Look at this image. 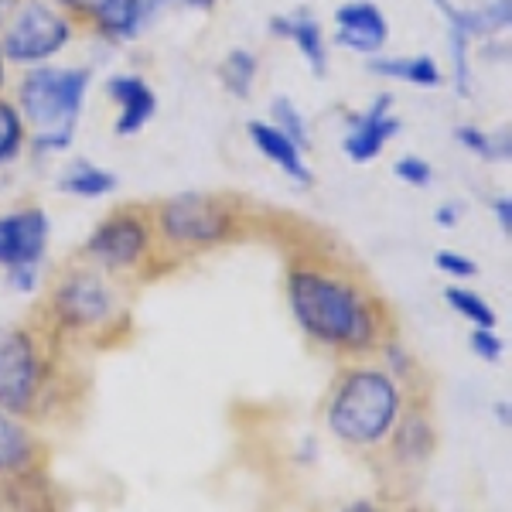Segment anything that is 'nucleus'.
Returning <instances> with one entry per match:
<instances>
[{
    "label": "nucleus",
    "instance_id": "obj_1",
    "mask_svg": "<svg viewBox=\"0 0 512 512\" xmlns=\"http://www.w3.org/2000/svg\"><path fill=\"white\" fill-rule=\"evenodd\" d=\"M287 308L304 335L338 355L379 352L393 338V311L359 270L332 253L291 256L284 277Z\"/></svg>",
    "mask_w": 512,
    "mask_h": 512
},
{
    "label": "nucleus",
    "instance_id": "obj_2",
    "mask_svg": "<svg viewBox=\"0 0 512 512\" xmlns=\"http://www.w3.org/2000/svg\"><path fill=\"white\" fill-rule=\"evenodd\" d=\"M403 410L407 403H403L400 379L390 369L352 362L338 373L332 393H328L325 424L349 448L379 451L386 448Z\"/></svg>",
    "mask_w": 512,
    "mask_h": 512
},
{
    "label": "nucleus",
    "instance_id": "obj_3",
    "mask_svg": "<svg viewBox=\"0 0 512 512\" xmlns=\"http://www.w3.org/2000/svg\"><path fill=\"white\" fill-rule=\"evenodd\" d=\"M123 318L120 294L113 287L110 274H103L93 263L79 260L69 263L59 277L52 280L41 308V325H48L55 335H99L113 332Z\"/></svg>",
    "mask_w": 512,
    "mask_h": 512
},
{
    "label": "nucleus",
    "instance_id": "obj_4",
    "mask_svg": "<svg viewBox=\"0 0 512 512\" xmlns=\"http://www.w3.org/2000/svg\"><path fill=\"white\" fill-rule=\"evenodd\" d=\"M62 338L52 328L0 325V410L35 417L52 393L55 349Z\"/></svg>",
    "mask_w": 512,
    "mask_h": 512
},
{
    "label": "nucleus",
    "instance_id": "obj_5",
    "mask_svg": "<svg viewBox=\"0 0 512 512\" xmlns=\"http://www.w3.org/2000/svg\"><path fill=\"white\" fill-rule=\"evenodd\" d=\"M158 243L175 253H198L212 246L233 243L246 222L236 198L209 192H181L147 205Z\"/></svg>",
    "mask_w": 512,
    "mask_h": 512
},
{
    "label": "nucleus",
    "instance_id": "obj_6",
    "mask_svg": "<svg viewBox=\"0 0 512 512\" xmlns=\"http://www.w3.org/2000/svg\"><path fill=\"white\" fill-rule=\"evenodd\" d=\"M93 86L89 65H35L21 69V79L14 82L18 113L28 123V134L35 130H76V123L86 110V96Z\"/></svg>",
    "mask_w": 512,
    "mask_h": 512
},
{
    "label": "nucleus",
    "instance_id": "obj_7",
    "mask_svg": "<svg viewBox=\"0 0 512 512\" xmlns=\"http://www.w3.org/2000/svg\"><path fill=\"white\" fill-rule=\"evenodd\" d=\"M79 21L69 18L52 0H14L0 24V55L14 69H35L55 62L76 41Z\"/></svg>",
    "mask_w": 512,
    "mask_h": 512
},
{
    "label": "nucleus",
    "instance_id": "obj_8",
    "mask_svg": "<svg viewBox=\"0 0 512 512\" xmlns=\"http://www.w3.org/2000/svg\"><path fill=\"white\" fill-rule=\"evenodd\" d=\"M158 233L151 226V212L147 205H120L117 212H110L93 233L86 236L79 250V260L93 263L103 274L120 277L134 274L140 267H151L158 256Z\"/></svg>",
    "mask_w": 512,
    "mask_h": 512
},
{
    "label": "nucleus",
    "instance_id": "obj_9",
    "mask_svg": "<svg viewBox=\"0 0 512 512\" xmlns=\"http://www.w3.org/2000/svg\"><path fill=\"white\" fill-rule=\"evenodd\" d=\"M48 236H52V222L41 205L28 202L0 212V270L41 263L48 253Z\"/></svg>",
    "mask_w": 512,
    "mask_h": 512
},
{
    "label": "nucleus",
    "instance_id": "obj_10",
    "mask_svg": "<svg viewBox=\"0 0 512 512\" xmlns=\"http://www.w3.org/2000/svg\"><path fill=\"white\" fill-rule=\"evenodd\" d=\"M393 93H376L373 103L345 117L342 151L352 164H369L386 151V144L400 134V117L393 113Z\"/></svg>",
    "mask_w": 512,
    "mask_h": 512
},
{
    "label": "nucleus",
    "instance_id": "obj_11",
    "mask_svg": "<svg viewBox=\"0 0 512 512\" xmlns=\"http://www.w3.org/2000/svg\"><path fill=\"white\" fill-rule=\"evenodd\" d=\"M390 41V21L373 0H345L335 7V45L373 59Z\"/></svg>",
    "mask_w": 512,
    "mask_h": 512
},
{
    "label": "nucleus",
    "instance_id": "obj_12",
    "mask_svg": "<svg viewBox=\"0 0 512 512\" xmlns=\"http://www.w3.org/2000/svg\"><path fill=\"white\" fill-rule=\"evenodd\" d=\"M106 96L117 103V120H113V134L130 140L137 137L140 130L147 127L154 117H158V93L144 76L137 72H113L110 79L103 82Z\"/></svg>",
    "mask_w": 512,
    "mask_h": 512
},
{
    "label": "nucleus",
    "instance_id": "obj_13",
    "mask_svg": "<svg viewBox=\"0 0 512 512\" xmlns=\"http://www.w3.org/2000/svg\"><path fill=\"white\" fill-rule=\"evenodd\" d=\"M164 0H99L86 24L106 45H130L147 31Z\"/></svg>",
    "mask_w": 512,
    "mask_h": 512
},
{
    "label": "nucleus",
    "instance_id": "obj_14",
    "mask_svg": "<svg viewBox=\"0 0 512 512\" xmlns=\"http://www.w3.org/2000/svg\"><path fill=\"white\" fill-rule=\"evenodd\" d=\"M41 465H45V448L24 427V417L0 410V485L41 475Z\"/></svg>",
    "mask_w": 512,
    "mask_h": 512
},
{
    "label": "nucleus",
    "instance_id": "obj_15",
    "mask_svg": "<svg viewBox=\"0 0 512 512\" xmlns=\"http://www.w3.org/2000/svg\"><path fill=\"white\" fill-rule=\"evenodd\" d=\"M431 4H434V11L441 14L444 28L465 31L475 45L485 38L509 35L512 0H482V4H475V7H465V4H458V0H431Z\"/></svg>",
    "mask_w": 512,
    "mask_h": 512
},
{
    "label": "nucleus",
    "instance_id": "obj_16",
    "mask_svg": "<svg viewBox=\"0 0 512 512\" xmlns=\"http://www.w3.org/2000/svg\"><path fill=\"white\" fill-rule=\"evenodd\" d=\"M246 137H250V144L256 147V151H260L263 158L274 164L280 175L291 178L294 185L308 188L311 181H315V171H311V164H308V158H304V151L287 134H280V130L270 120H250V123H246Z\"/></svg>",
    "mask_w": 512,
    "mask_h": 512
},
{
    "label": "nucleus",
    "instance_id": "obj_17",
    "mask_svg": "<svg viewBox=\"0 0 512 512\" xmlns=\"http://www.w3.org/2000/svg\"><path fill=\"white\" fill-rule=\"evenodd\" d=\"M270 35L291 41L297 48V55L304 59V65H308V72H315V76H325L328 72V59H332V55H328V38H325V28H321L311 11L274 14V18H270Z\"/></svg>",
    "mask_w": 512,
    "mask_h": 512
},
{
    "label": "nucleus",
    "instance_id": "obj_18",
    "mask_svg": "<svg viewBox=\"0 0 512 512\" xmlns=\"http://www.w3.org/2000/svg\"><path fill=\"white\" fill-rule=\"evenodd\" d=\"M369 72L383 82H407L414 89H441L444 72L431 55H373Z\"/></svg>",
    "mask_w": 512,
    "mask_h": 512
},
{
    "label": "nucleus",
    "instance_id": "obj_19",
    "mask_svg": "<svg viewBox=\"0 0 512 512\" xmlns=\"http://www.w3.org/2000/svg\"><path fill=\"white\" fill-rule=\"evenodd\" d=\"M120 185V178L113 171L99 168L96 161H69L65 171L59 175V192L62 195H72V198H82V202H96V198H106L113 195Z\"/></svg>",
    "mask_w": 512,
    "mask_h": 512
},
{
    "label": "nucleus",
    "instance_id": "obj_20",
    "mask_svg": "<svg viewBox=\"0 0 512 512\" xmlns=\"http://www.w3.org/2000/svg\"><path fill=\"white\" fill-rule=\"evenodd\" d=\"M454 140H458V147H465V151L472 154V158H478V161L506 164L512 158L509 127L482 130V127H475V123H461V127H454Z\"/></svg>",
    "mask_w": 512,
    "mask_h": 512
},
{
    "label": "nucleus",
    "instance_id": "obj_21",
    "mask_svg": "<svg viewBox=\"0 0 512 512\" xmlns=\"http://www.w3.org/2000/svg\"><path fill=\"white\" fill-rule=\"evenodd\" d=\"M260 79V55L250 48H229L226 59L219 62V86L233 99H250L253 86Z\"/></svg>",
    "mask_w": 512,
    "mask_h": 512
},
{
    "label": "nucleus",
    "instance_id": "obj_22",
    "mask_svg": "<svg viewBox=\"0 0 512 512\" xmlns=\"http://www.w3.org/2000/svg\"><path fill=\"white\" fill-rule=\"evenodd\" d=\"M444 41H448V62H451V82L454 93L461 99L472 96V62H475V41L458 28H444Z\"/></svg>",
    "mask_w": 512,
    "mask_h": 512
},
{
    "label": "nucleus",
    "instance_id": "obj_23",
    "mask_svg": "<svg viewBox=\"0 0 512 512\" xmlns=\"http://www.w3.org/2000/svg\"><path fill=\"white\" fill-rule=\"evenodd\" d=\"M444 301H448V308L454 315L465 318L472 328H495V321H499L492 304L478 291H472V287H461V284L444 287Z\"/></svg>",
    "mask_w": 512,
    "mask_h": 512
},
{
    "label": "nucleus",
    "instance_id": "obj_24",
    "mask_svg": "<svg viewBox=\"0 0 512 512\" xmlns=\"http://www.w3.org/2000/svg\"><path fill=\"white\" fill-rule=\"evenodd\" d=\"M24 147H28V123L11 99L0 96V168L18 161Z\"/></svg>",
    "mask_w": 512,
    "mask_h": 512
},
{
    "label": "nucleus",
    "instance_id": "obj_25",
    "mask_svg": "<svg viewBox=\"0 0 512 512\" xmlns=\"http://www.w3.org/2000/svg\"><path fill=\"white\" fill-rule=\"evenodd\" d=\"M280 134H287L301 151H311V127L308 117L301 113V106L291 96H274L270 99V117H267Z\"/></svg>",
    "mask_w": 512,
    "mask_h": 512
},
{
    "label": "nucleus",
    "instance_id": "obj_26",
    "mask_svg": "<svg viewBox=\"0 0 512 512\" xmlns=\"http://www.w3.org/2000/svg\"><path fill=\"white\" fill-rule=\"evenodd\" d=\"M76 144V130H35L28 134V147L35 158H62Z\"/></svg>",
    "mask_w": 512,
    "mask_h": 512
},
{
    "label": "nucleus",
    "instance_id": "obj_27",
    "mask_svg": "<svg viewBox=\"0 0 512 512\" xmlns=\"http://www.w3.org/2000/svg\"><path fill=\"white\" fill-rule=\"evenodd\" d=\"M393 175L407 188H431L434 168H431V161L417 158V154H403V158H396V164H393Z\"/></svg>",
    "mask_w": 512,
    "mask_h": 512
},
{
    "label": "nucleus",
    "instance_id": "obj_28",
    "mask_svg": "<svg viewBox=\"0 0 512 512\" xmlns=\"http://www.w3.org/2000/svg\"><path fill=\"white\" fill-rule=\"evenodd\" d=\"M434 267L441 270L444 277H451V280H472L478 274V263L472 260V256L454 253V250H437L434 253Z\"/></svg>",
    "mask_w": 512,
    "mask_h": 512
},
{
    "label": "nucleus",
    "instance_id": "obj_29",
    "mask_svg": "<svg viewBox=\"0 0 512 512\" xmlns=\"http://www.w3.org/2000/svg\"><path fill=\"white\" fill-rule=\"evenodd\" d=\"M468 345H472V352L478 355V359H485V362H499L502 352H506V342H502L492 328H472Z\"/></svg>",
    "mask_w": 512,
    "mask_h": 512
},
{
    "label": "nucleus",
    "instance_id": "obj_30",
    "mask_svg": "<svg viewBox=\"0 0 512 512\" xmlns=\"http://www.w3.org/2000/svg\"><path fill=\"white\" fill-rule=\"evenodd\" d=\"M38 270H41V263H24V267L4 270V280H7V287H11V291H18V294H35V287H38Z\"/></svg>",
    "mask_w": 512,
    "mask_h": 512
},
{
    "label": "nucleus",
    "instance_id": "obj_31",
    "mask_svg": "<svg viewBox=\"0 0 512 512\" xmlns=\"http://www.w3.org/2000/svg\"><path fill=\"white\" fill-rule=\"evenodd\" d=\"M55 7H62L69 18H76L79 24H86L89 18H93V11L99 7V0H52Z\"/></svg>",
    "mask_w": 512,
    "mask_h": 512
},
{
    "label": "nucleus",
    "instance_id": "obj_32",
    "mask_svg": "<svg viewBox=\"0 0 512 512\" xmlns=\"http://www.w3.org/2000/svg\"><path fill=\"white\" fill-rule=\"evenodd\" d=\"M492 216H495V222H499L502 236H509L512 233V198L509 195L492 198Z\"/></svg>",
    "mask_w": 512,
    "mask_h": 512
},
{
    "label": "nucleus",
    "instance_id": "obj_33",
    "mask_svg": "<svg viewBox=\"0 0 512 512\" xmlns=\"http://www.w3.org/2000/svg\"><path fill=\"white\" fill-rule=\"evenodd\" d=\"M458 219H461V205H454V202L437 205L434 222H437V226H441V229H454V226H458Z\"/></svg>",
    "mask_w": 512,
    "mask_h": 512
},
{
    "label": "nucleus",
    "instance_id": "obj_34",
    "mask_svg": "<svg viewBox=\"0 0 512 512\" xmlns=\"http://www.w3.org/2000/svg\"><path fill=\"white\" fill-rule=\"evenodd\" d=\"M171 4L185 7V11H198V14H209L219 7V0H171Z\"/></svg>",
    "mask_w": 512,
    "mask_h": 512
},
{
    "label": "nucleus",
    "instance_id": "obj_35",
    "mask_svg": "<svg viewBox=\"0 0 512 512\" xmlns=\"http://www.w3.org/2000/svg\"><path fill=\"white\" fill-rule=\"evenodd\" d=\"M338 512H386V509H379L376 502H349V506L338 509Z\"/></svg>",
    "mask_w": 512,
    "mask_h": 512
},
{
    "label": "nucleus",
    "instance_id": "obj_36",
    "mask_svg": "<svg viewBox=\"0 0 512 512\" xmlns=\"http://www.w3.org/2000/svg\"><path fill=\"white\" fill-rule=\"evenodd\" d=\"M7 69H11V65H7L4 55H0V96H4V89H7Z\"/></svg>",
    "mask_w": 512,
    "mask_h": 512
}]
</instances>
